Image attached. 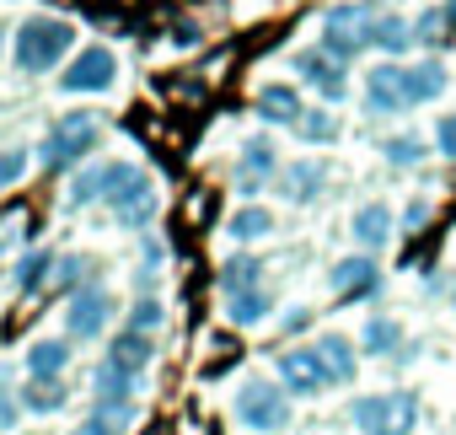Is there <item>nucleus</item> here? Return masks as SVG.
Returning <instances> with one entry per match:
<instances>
[{
  "label": "nucleus",
  "mask_w": 456,
  "mask_h": 435,
  "mask_svg": "<svg viewBox=\"0 0 456 435\" xmlns=\"http://www.w3.org/2000/svg\"><path fill=\"white\" fill-rule=\"evenodd\" d=\"M161 317H167V312H161V301H151V296H140V301L129 307V328H134V333H156Z\"/></svg>",
  "instance_id": "obj_32"
},
{
  "label": "nucleus",
  "mask_w": 456,
  "mask_h": 435,
  "mask_svg": "<svg viewBox=\"0 0 456 435\" xmlns=\"http://www.w3.org/2000/svg\"><path fill=\"white\" fill-rule=\"evenodd\" d=\"M269 172H280L274 145H269V140H248V151H242V172H237V188H242V193H253Z\"/></svg>",
  "instance_id": "obj_22"
},
{
  "label": "nucleus",
  "mask_w": 456,
  "mask_h": 435,
  "mask_svg": "<svg viewBox=\"0 0 456 435\" xmlns=\"http://www.w3.org/2000/svg\"><path fill=\"white\" fill-rule=\"evenodd\" d=\"M124 403H134V376L102 360V371H97V408H124Z\"/></svg>",
  "instance_id": "obj_24"
},
{
  "label": "nucleus",
  "mask_w": 456,
  "mask_h": 435,
  "mask_svg": "<svg viewBox=\"0 0 456 435\" xmlns=\"http://www.w3.org/2000/svg\"><path fill=\"white\" fill-rule=\"evenodd\" d=\"M435 151H440V156H451V161H456V113H445V119H440V124H435Z\"/></svg>",
  "instance_id": "obj_34"
},
{
  "label": "nucleus",
  "mask_w": 456,
  "mask_h": 435,
  "mask_svg": "<svg viewBox=\"0 0 456 435\" xmlns=\"http://www.w3.org/2000/svg\"><path fill=\"white\" fill-rule=\"evenodd\" d=\"M97 199L124 226H145L156 215V183H151V172L140 161H102L97 167Z\"/></svg>",
  "instance_id": "obj_1"
},
{
  "label": "nucleus",
  "mask_w": 456,
  "mask_h": 435,
  "mask_svg": "<svg viewBox=\"0 0 456 435\" xmlns=\"http://www.w3.org/2000/svg\"><path fill=\"white\" fill-rule=\"evenodd\" d=\"M370 28H376V17L365 6H333V12H322V54H333L338 65L354 60V54H365Z\"/></svg>",
  "instance_id": "obj_6"
},
{
  "label": "nucleus",
  "mask_w": 456,
  "mask_h": 435,
  "mask_svg": "<svg viewBox=\"0 0 456 435\" xmlns=\"http://www.w3.org/2000/svg\"><path fill=\"white\" fill-rule=\"evenodd\" d=\"M360 435H413L419 424V398L413 392H365L349 408Z\"/></svg>",
  "instance_id": "obj_4"
},
{
  "label": "nucleus",
  "mask_w": 456,
  "mask_h": 435,
  "mask_svg": "<svg viewBox=\"0 0 456 435\" xmlns=\"http://www.w3.org/2000/svg\"><path fill=\"white\" fill-rule=\"evenodd\" d=\"M70 44H76V28L65 17H28L12 38V60H17V70L44 76L70 54Z\"/></svg>",
  "instance_id": "obj_2"
},
{
  "label": "nucleus",
  "mask_w": 456,
  "mask_h": 435,
  "mask_svg": "<svg viewBox=\"0 0 456 435\" xmlns=\"http://www.w3.org/2000/svg\"><path fill=\"white\" fill-rule=\"evenodd\" d=\"M22 365H28V376L65 382V371H70V344H65V339H33L28 355H22Z\"/></svg>",
  "instance_id": "obj_15"
},
{
  "label": "nucleus",
  "mask_w": 456,
  "mask_h": 435,
  "mask_svg": "<svg viewBox=\"0 0 456 435\" xmlns=\"http://www.w3.org/2000/svg\"><path fill=\"white\" fill-rule=\"evenodd\" d=\"M328 285H333L344 301H354V296H370V291L381 285V269H376V259L354 253V259H338V264L328 269Z\"/></svg>",
  "instance_id": "obj_11"
},
{
  "label": "nucleus",
  "mask_w": 456,
  "mask_h": 435,
  "mask_svg": "<svg viewBox=\"0 0 456 435\" xmlns=\"http://www.w3.org/2000/svg\"><path fill=\"white\" fill-rule=\"evenodd\" d=\"M296 76H301L312 92H322V103H338V97L349 92L344 65H338L333 54H322V49H301V54H296Z\"/></svg>",
  "instance_id": "obj_10"
},
{
  "label": "nucleus",
  "mask_w": 456,
  "mask_h": 435,
  "mask_svg": "<svg viewBox=\"0 0 456 435\" xmlns=\"http://www.w3.org/2000/svg\"><path fill=\"white\" fill-rule=\"evenodd\" d=\"M354 242H360L365 253H376V248H387V242H392V209H387V204H376V199H370V204H360V209H354Z\"/></svg>",
  "instance_id": "obj_19"
},
{
  "label": "nucleus",
  "mask_w": 456,
  "mask_h": 435,
  "mask_svg": "<svg viewBox=\"0 0 456 435\" xmlns=\"http://www.w3.org/2000/svg\"><path fill=\"white\" fill-rule=\"evenodd\" d=\"M49 275H54V253H44V248H33V253H28V259L17 264V275H12V280H17V291H22V296H38Z\"/></svg>",
  "instance_id": "obj_26"
},
{
  "label": "nucleus",
  "mask_w": 456,
  "mask_h": 435,
  "mask_svg": "<svg viewBox=\"0 0 456 435\" xmlns=\"http://www.w3.org/2000/svg\"><path fill=\"white\" fill-rule=\"evenodd\" d=\"M151 333H134V328H124V333H113L108 339V365H118V371H129V376H140L145 365H151Z\"/></svg>",
  "instance_id": "obj_17"
},
{
  "label": "nucleus",
  "mask_w": 456,
  "mask_h": 435,
  "mask_svg": "<svg viewBox=\"0 0 456 435\" xmlns=\"http://www.w3.org/2000/svg\"><path fill=\"white\" fill-rule=\"evenodd\" d=\"M301 328H306V312H301V307H296V312H290V317H285V333H301Z\"/></svg>",
  "instance_id": "obj_36"
},
{
  "label": "nucleus",
  "mask_w": 456,
  "mask_h": 435,
  "mask_svg": "<svg viewBox=\"0 0 456 435\" xmlns=\"http://www.w3.org/2000/svg\"><path fill=\"white\" fill-rule=\"evenodd\" d=\"M258 275H264V264H258V259H248V253H237V259H225V264H220V291H225V296L253 291V285H258Z\"/></svg>",
  "instance_id": "obj_25"
},
{
  "label": "nucleus",
  "mask_w": 456,
  "mask_h": 435,
  "mask_svg": "<svg viewBox=\"0 0 456 435\" xmlns=\"http://www.w3.org/2000/svg\"><path fill=\"white\" fill-rule=\"evenodd\" d=\"M365 108L370 113H403V65H376L365 76Z\"/></svg>",
  "instance_id": "obj_14"
},
{
  "label": "nucleus",
  "mask_w": 456,
  "mask_h": 435,
  "mask_svg": "<svg viewBox=\"0 0 456 435\" xmlns=\"http://www.w3.org/2000/svg\"><path fill=\"white\" fill-rule=\"evenodd\" d=\"M274 177H280V193H285L290 204H312V199L328 188V167H322V161H290V167H280Z\"/></svg>",
  "instance_id": "obj_12"
},
{
  "label": "nucleus",
  "mask_w": 456,
  "mask_h": 435,
  "mask_svg": "<svg viewBox=\"0 0 456 435\" xmlns=\"http://www.w3.org/2000/svg\"><path fill=\"white\" fill-rule=\"evenodd\" d=\"M124 424H134V403H124V408H97L92 419L76 424V435H118Z\"/></svg>",
  "instance_id": "obj_30"
},
{
  "label": "nucleus",
  "mask_w": 456,
  "mask_h": 435,
  "mask_svg": "<svg viewBox=\"0 0 456 435\" xmlns=\"http://www.w3.org/2000/svg\"><path fill=\"white\" fill-rule=\"evenodd\" d=\"M118 81V54L113 49H102V44H92V49H81L65 70H60V92H70V97H86V92H108Z\"/></svg>",
  "instance_id": "obj_7"
},
{
  "label": "nucleus",
  "mask_w": 456,
  "mask_h": 435,
  "mask_svg": "<svg viewBox=\"0 0 456 435\" xmlns=\"http://www.w3.org/2000/svg\"><path fill=\"white\" fill-rule=\"evenodd\" d=\"M317 355H322V365H328L333 387H349V382L360 376V349H354L344 333H322V339H317Z\"/></svg>",
  "instance_id": "obj_16"
},
{
  "label": "nucleus",
  "mask_w": 456,
  "mask_h": 435,
  "mask_svg": "<svg viewBox=\"0 0 456 435\" xmlns=\"http://www.w3.org/2000/svg\"><path fill=\"white\" fill-rule=\"evenodd\" d=\"M370 44H376V49H387V54H403V49L413 44V28H408L403 17H376V28H370Z\"/></svg>",
  "instance_id": "obj_28"
},
{
  "label": "nucleus",
  "mask_w": 456,
  "mask_h": 435,
  "mask_svg": "<svg viewBox=\"0 0 456 435\" xmlns=\"http://www.w3.org/2000/svg\"><path fill=\"white\" fill-rule=\"evenodd\" d=\"M403 344V328L392 323V317H370L365 328H360V355H392Z\"/></svg>",
  "instance_id": "obj_27"
},
{
  "label": "nucleus",
  "mask_w": 456,
  "mask_h": 435,
  "mask_svg": "<svg viewBox=\"0 0 456 435\" xmlns=\"http://www.w3.org/2000/svg\"><path fill=\"white\" fill-rule=\"evenodd\" d=\"M274 232V215L264 209V204H242V209H232L225 215V237H232L237 248H248V242H264Z\"/></svg>",
  "instance_id": "obj_18"
},
{
  "label": "nucleus",
  "mask_w": 456,
  "mask_h": 435,
  "mask_svg": "<svg viewBox=\"0 0 456 435\" xmlns=\"http://www.w3.org/2000/svg\"><path fill=\"white\" fill-rule=\"evenodd\" d=\"M451 307H456V291H451Z\"/></svg>",
  "instance_id": "obj_38"
},
{
  "label": "nucleus",
  "mask_w": 456,
  "mask_h": 435,
  "mask_svg": "<svg viewBox=\"0 0 456 435\" xmlns=\"http://www.w3.org/2000/svg\"><path fill=\"white\" fill-rule=\"evenodd\" d=\"M108 317H113V296H108L102 285H81V291L65 301V328H70V339H97V333L108 328Z\"/></svg>",
  "instance_id": "obj_8"
},
{
  "label": "nucleus",
  "mask_w": 456,
  "mask_h": 435,
  "mask_svg": "<svg viewBox=\"0 0 456 435\" xmlns=\"http://www.w3.org/2000/svg\"><path fill=\"white\" fill-rule=\"evenodd\" d=\"M296 135L312 140V145H333V140H338V119H333L328 108H306L301 124H296Z\"/></svg>",
  "instance_id": "obj_29"
},
{
  "label": "nucleus",
  "mask_w": 456,
  "mask_h": 435,
  "mask_svg": "<svg viewBox=\"0 0 456 435\" xmlns=\"http://www.w3.org/2000/svg\"><path fill=\"white\" fill-rule=\"evenodd\" d=\"M280 387L296 392V398H317L322 387H333V376H328L317 349H285L280 355Z\"/></svg>",
  "instance_id": "obj_9"
},
{
  "label": "nucleus",
  "mask_w": 456,
  "mask_h": 435,
  "mask_svg": "<svg viewBox=\"0 0 456 435\" xmlns=\"http://www.w3.org/2000/svg\"><path fill=\"white\" fill-rule=\"evenodd\" d=\"M65 398H70L65 382H44V376H28V382H22V408H28V414H60Z\"/></svg>",
  "instance_id": "obj_23"
},
{
  "label": "nucleus",
  "mask_w": 456,
  "mask_h": 435,
  "mask_svg": "<svg viewBox=\"0 0 456 435\" xmlns=\"http://www.w3.org/2000/svg\"><path fill=\"white\" fill-rule=\"evenodd\" d=\"M54 275H60V285H76L81 275H86V259H65V264H54ZM81 291V285H76Z\"/></svg>",
  "instance_id": "obj_35"
},
{
  "label": "nucleus",
  "mask_w": 456,
  "mask_h": 435,
  "mask_svg": "<svg viewBox=\"0 0 456 435\" xmlns=\"http://www.w3.org/2000/svg\"><path fill=\"white\" fill-rule=\"evenodd\" d=\"M440 17H445V22L456 28V0H445V12H440Z\"/></svg>",
  "instance_id": "obj_37"
},
{
  "label": "nucleus",
  "mask_w": 456,
  "mask_h": 435,
  "mask_svg": "<svg viewBox=\"0 0 456 435\" xmlns=\"http://www.w3.org/2000/svg\"><path fill=\"white\" fill-rule=\"evenodd\" d=\"M232 414H237V424H248L258 435H280L290 424V392L269 376H248L232 398Z\"/></svg>",
  "instance_id": "obj_3"
},
{
  "label": "nucleus",
  "mask_w": 456,
  "mask_h": 435,
  "mask_svg": "<svg viewBox=\"0 0 456 435\" xmlns=\"http://www.w3.org/2000/svg\"><path fill=\"white\" fill-rule=\"evenodd\" d=\"M22 172H28V151H0V188L22 183Z\"/></svg>",
  "instance_id": "obj_33"
},
{
  "label": "nucleus",
  "mask_w": 456,
  "mask_h": 435,
  "mask_svg": "<svg viewBox=\"0 0 456 435\" xmlns=\"http://www.w3.org/2000/svg\"><path fill=\"white\" fill-rule=\"evenodd\" d=\"M387 161H392V167H413V161H424V140H413V135H392V140H387Z\"/></svg>",
  "instance_id": "obj_31"
},
{
  "label": "nucleus",
  "mask_w": 456,
  "mask_h": 435,
  "mask_svg": "<svg viewBox=\"0 0 456 435\" xmlns=\"http://www.w3.org/2000/svg\"><path fill=\"white\" fill-rule=\"evenodd\" d=\"M301 113H306V108H301V92H296V86H280V81H274V86L258 92V119H264V124H290V129H296Z\"/></svg>",
  "instance_id": "obj_20"
},
{
  "label": "nucleus",
  "mask_w": 456,
  "mask_h": 435,
  "mask_svg": "<svg viewBox=\"0 0 456 435\" xmlns=\"http://www.w3.org/2000/svg\"><path fill=\"white\" fill-rule=\"evenodd\" d=\"M97 119L92 113H65L54 129H49V140H44V167L49 172H65V167H76L81 156H92L97 151Z\"/></svg>",
  "instance_id": "obj_5"
},
{
  "label": "nucleus",
  "mask_w": 456,
  "mask_h": 435,
  "mask_svg": "<svg viewBox=\"0 0 456 435\" xmlns=\"http://www.w3.org/2000/svg\"><path fill=\"white\" fill-rule=\"evenodd\" d=\"M445 92V65L440 60H413L403 65V103L419 108V103H435Z\"/></svg>",
  "instance_id": "obj_13"
},
{
  "label": "nucleus",
  "mask_w": 456,
  "mask_h": 435,
  "mask_svg": "<svg viewBox=\"0 0 456 435\" xmlns=\"http://www.w3.org/2000/svg\"><path fill=\"white\" fill-rule=\"evenodd\" d=\"M269 312H274V296H269L264 285H253V291H237V296H225V317H232V328H258Z\"/></svg>",
  "instance_id": "obj_21"
},
{
  "label": "nucleus",
  "mask_w": 456,
  "mask_h": 435,
  "mask_svg": "<svg viewBox=\"0 0 456 435\" xmlns=\"http://www.w3.org/2000/svg\"><path fill=\"white\" fill-rule=\"evenodd\" d=\"M0 253H6V242H0Z\"/></svg>",
  "instance_id": "obj_39"
}]
</instances>
